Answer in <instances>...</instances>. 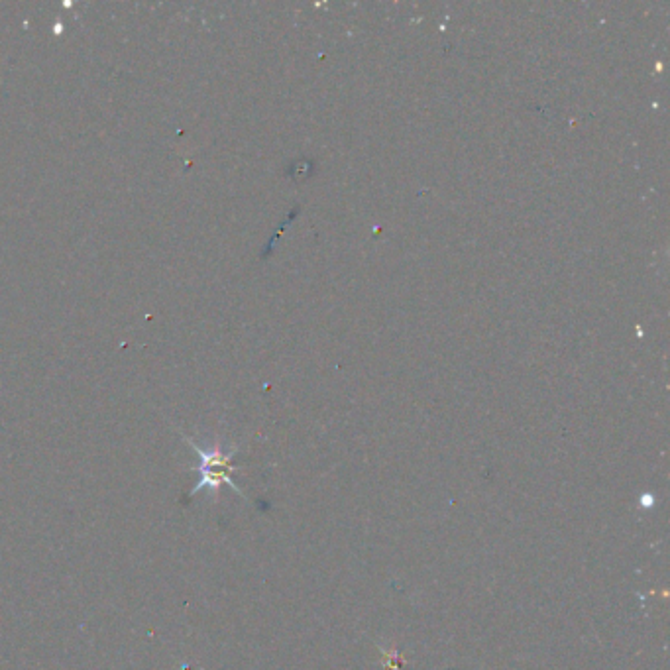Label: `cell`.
<instances>
[{
  "mask_svg": "<svg viewBox=\"0 0 670 670\" xmlns=\"http://www.w3.org/2000/svg\"><path fill=\"white\" fill-rule=\"evenodd\" d=\"M185 443L189 447L193 448L199 458H201V464H199V484L191 490V496H195L197 492L201 490H209L213 492L215 496L219 494V490L223 488L224 484L230 486L238 496L246 498L244 492L238 488V484L232 480V472L236 470V466L232 464V456L236 454V448L230 450V452H224L223 448H203L199 447L193 439L189 437H183Z\"/></svg>",
  "mask_w": 670,
  "mask_h": 670,
  "instance_id": "1",
  "label": "cell"
}]
</instances>
